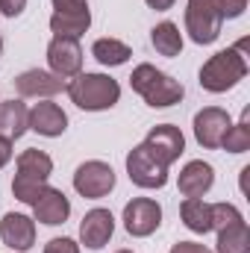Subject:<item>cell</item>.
Here are the masks:
<instances>
[{"label":"cell","instance_id":"17","mask_svg":"<svg viewBox=\"0 0 250 253\" xmlns=\"http://www.w3.org/2000/svg\"><path fill=\"white\" fill-rule=\"evenodd\" d=\"M27 118H30V109L21 100H0V138L6 141L21 138L30 129Z\"/></svg>","mask_w":250,"mask_h":253},{"label":"cell","instance_id":"19","mask_svg":"<svg viewBox=\"0 0 250 253\" xmlns=\"http://www.w3.org/2000/svg\"><path fill=\"white\" fill-rule=\"evenodd\" d=\"M150 42H153V47H156L159 56L174 59V56L183 53V33H180V27H177L174 21H162V24H156V27L150 30Z\"/></svg>","mask_w":250,"mask_h":253},{"label":"cell","instance_id":"16","mask_svg":"<svg viewBox=\"0 0 250 253\" xmlns=\"http://www.w3.org/2000/svg\"><path fill=\"white\" fill-rule=\"evenodd\" d=\"M212 183H215V171H212V165L203 162V159L188 162L186 168L180 171V180H177L183 197H203L206 191L212 189Z\"/></svg>","mask_w":250,"mask_h":253},{"label":"cell","instance_id":"4","mask_svg":"<svg viewBox=\"0 0 250 253\" xmlns=\"http://www.w3.org/2000/svg\"><path fill=\"white\" fill-rule=\"evenodd\" d=\"M242 50H245V42L239 47H227V50L209 56L206 65L200 68V85L212 94H224L233 85H239L248 77V59L242 56Z\"/></svg>","mask_w":250,"mask_h":253},{"label":"cell","instance_id":"15","mask_svg":"<svg viewBox=\"0 0 250 253\" xmlns=\"http://www.w3.org/2000/svg\"><path fill=\"white\" fill-rule=\"evenodd\" d=\"M33 212H36V221H42L47 227H59L71 215V200L65 197V191L47 186V189L42 191V197L33 203Z\"/></svg>","mask_w":250,"mask_h":253},{"label":"cell","instance_id":"14","mask_svg":"<svg viewBox=\"0 0 250 253\" xmlns=\"http://www.w3.org/2000/svg\"><path fill=\"white\" fill-rule=\"evenodd\" d=\"M27 124H30L33 132H39V135L56 138V135H62L65 129H68V115L62 112V106H59V103L44 100V103H36V106L30 109Z\"/></svg>","mask_w":250,"mask_h":253},{"label":"cell","instance_id":"18","mask_svg":"<svg viewBox=\"0 0 250 253\" xmlns=\"http://www.w3.org/2000/svg\"><path fill=\"white\" fill-rule=\"evenodd\" d=\"M53 174V159L44 150H24L18 156V174L21 180H33V183H47V177Z\"/></svg>","mask_w":250,"mask_h":253},{"label":"cell","instance_id":"22","mask_svg":"<svg viewBox=\"0 0 250 253\" xmlns=\"http://www.w3.org/2000/svg\"><path fill=\"white\" fill-rule=\"evenodd\" d=\"M215 253H250V230L245 221L230 224L218 230V248Z\"/></svg>","mask_w":250,"mask_h":253},{"label":"cell","instance_id":"30","mask_svg":"<svg viewBox=\"0 0 250 253\" xmlns=\"http://www.w3.org/2000/svg\"><path fill=\"white\" fill-rule=\"evenodd\" d=\"M171 253H212L206 245H197V242H177Z\"/></svg>","mask_w":250,"mask_h":253},{"label":"cell","instance_id":"11","mask_svg":"<svg viewBox=\"0 0 250 253\" xmlns=\"http://www.w3.org/2000/svg\"><path fill=\"white\" fill-rule=\"evenodd\" d=\"M65 85L68 83L62 77H56L53 71H42V68H30L15 77V88L21 97H53L65 91Z\"/></svg>","mask_w":250,"mask_h":253},{"label":"cell","instance_id":"27","mask_svg":"<svg viewBox=\"0 0 250 253\" xmlns=\"http://www.w3.org/2000/svg\"><path fill=\"white\" fill-rule=\"evenodd\" d=\"M44 253H80V245L74 242V239H50L47 245H44Z\"/></svg>","mask_w":250,"mask_h":253},{"label":"cell","instance_id":"20","mask_svg":"<svg viewBox=\"0 0 250 253\" xmlns=\"http://www.w3.org/2000/svg\"><path fill=\"white\" fill-rule=\"evenodd\" d=\"M91 27V12H53L50 15V33L62 39H80Z\"/></svg>","mask_w":250,"mask_h":253},{"label":"cell","instance_id":"5","mask_svg":"<svg viewBox=\"0 0 250 253\" xmlns=\"http://www.w3.org/2000/svg\"><path fill=\"white\" fill-rule=\"evenodd\" d=\"M126 174H129V180L138 189H162L168 183V168L144 144H135L129 150V156H126Z\"/></svg>","mask_w":250,"mask_h":253},{"label":"cell","instance_id":"25","mask_svg":"<svg viewBox=\"0 0 250 253\" xmlns=\"http://www.w3.org/2000/svg\"><path fill=\"white\" fill-rule=\"evenodd\" d=\"M209 212H212V230H224V227H230V224L245 221L242 212H239L233 203H209Z\"/></svg>","mask_w":250,"mask_h":253},{"label":"cell","instance_id":"9","mask_svg":"<svg viewBox=\"0 0 250 253\" xmlns=\"http://www.w3.org/2000/svg\"><path fill=\"white\" fill-rule=\"evenodd\" d=\"M230 126H233V121H230V115L224 109L206 106V109H200L194 115V138H197L200 147L215 150V147H221V141H224Z\"/></svg>","mask_w":250,"mask_h":253},{"label":"cell","instance_id":"13","mask_svg":"<svg viewBox=\"0 0 250 253\" xmlns=\"http://www.w3.org/2000/svg\"><path fill=\"white\" fill-rule=\"evenodd\" d=\"M115 233V218L109 209H91L85 212L83 224H80V242L91 251H100Z\"/></svg>","mask_w":250,"mask_h":253},{"label":"cell","instance_id":"31","mask_svg":"<svg viewBox=\"0 0 250 253\" xmlns=\"http://www.w3.org/2000/svg\"><path fill=\"white\" fill-rule=\"evenodd\" d=\"M12 159V141H6V138H0V168L6 165Z\"/></svg>","mask_w":250,"mask_h":253},{"label":"cell","instance_id":"10","mask_svg":"<svg viewBox=\"0 0 250 253\" xmlns=\"http://www.w3.org/2000/svg\"><path fill=\"white\" fill-rule=\"evenodd\" d=\"M47 65L62 80L83 74V47H80V42L77 39L53 36V42L47 44Z\"/></svg>","mask_w":250,"mask_h":253},{"label":"cell","instance_id":"7","mask_svg":"<svg viewBox=\"0 0 250 253\" xmlns=\"http://www.w3.org/2000/svg\"><path fill=\"white\" fill-rule=\"evenodd\" d=\"M162 224V206L150 197H135L124 206V227L129 236L135 239H147L150 233H156Z\"/></svg>","mask_w":250,"mask_h":253},{"label":"cell","instance_id":"6","mask_svg":"<svg viewBox=\"0 0 250 253\" xmlns=\"http://www.w3.org/2000/svg\"><path fill=\"white\" fill-rule=\"evenodd\" d=\"M74 189L77 194L88 197V200H100L115 189V171L112 165L100 162V159H88L74 171Z\"/></svg>","mask_w":250,"mask_h":253},{"label":"cell","instance_id":"2","mask_svg":"<svg viewBox=\"0 0 250 253\" xmlns=\"http://www.w3.org/2000/svg\"><path fill=\"white\" fill-rule=\"evenodd\" d=\"M129 85H132V91L141 94V100H144L147 106H153V109L174 106V103H180L183 94H186V88H183L180 80L168 77L165 71L153 68L150 62H141L138 68H132Z\"/></svg>","mask_w":250,"mask_h":253},{"label":"cell","instance_id":"8","mask_svg":"<svg viewBox=\"0 0 250 253\" xmlns=\"http://www.w3.org/2000/svg\"><path fill=\"white\" fill-rule=\"evenodd\" d=\"M165 168H171L180 156H183V150H186V138H183V132H180V126L174 124H159L153 126L150 132H147V138L141 141Z\"/></svg>","mask_w":250,"mask_h":253},{"label":"cell","instance_id":"12","mask_svg":"<svg viewBox=\"0 0 250 253\" xmlns=\"http://www.w3.org/2000/svg\"><path fill=\"white\" fill-rule=\"evenodd\" d=\"M0 239L12 251H30L36 245V221L21 212H6L0 221Z\"/></svg>","mask_w":250,"mask_h":253},{"label":"cell","instance_id":"24","mask_svg":"<svg viewBox=\"0 0 250 253\" xmlns=\"http://www.w3.org/2000/svg\"><path fill=\"white\" fill-rule=\"evenodd\" d=\"M221 147L230 150V153H245V150H250V109H245V115H242L239 124H233L227 129Z\"/></svg>","mask_w":250,"mask_h":253},{"label":"cell","instance_id":"3","mask_svg":"<svg viewBox=\"0 0 250 253\" xmlns=\"http://www.w3.org/2000/svg\"><path fill=\"white\" fill-rule=\"evenodd\" d=\"M71 103H77L80 109L85 112H103V109H112L118 100H121V85L106 77V74H77L68 85H65Z\"/></svg>","mask_w":250,"mask_h":253},{"label":"cell","instance_id":"34","mask_svg":"<svg viewBox=\"0 0 250 253\" xmlns=\"http://www.w3.org/2000/svg\"><path fill=\"white\" fill-rule=\"evenodd\" d=\"M115 253H132V251H115Z\"/></svg>","mask_w":250,"mask_h":253},{"label":"cell","instance_id":"32","mask_svg":"<svg viewBox=\"0 0 250 253\" xmlns=\"http://www.w3.org/2000/svg\"><path fill=\"white\" fill-rule=\"evenodd\" d=\"M144 3H147L150 9H156V12H168V9H171L177 0H144Z\"/></svg>","mask_w":250,"mask_h":253},{"label":"cell","instance_id":"1","mask_svg":"<svg viewBox=\"0 0 250 253\" xmlns=\"http://www.w3.org/2000/svg\"><path fill=\"white\" fill-rule=\"evenodd\" d=\"M248 0H188L186 33L194 44H212L221 36L224 21L245 15Z\"/></svg>","mask_w":250,"mask_h":253},{"label":"cell","instance_id":"26","mask_svg":"<svg viewBox=\"0 0 250 253\" xmlns=\"http://www.w3.org/2000/svg\"><path fill=\"white\" fill-rule=\"evenodd\" d=\"M44 189H47V183H33V180H21V177L12 180V194H15L21 203H30V206L42 197Z\"/></svg>","mask_w":250,"mask_h":253},{"label":"cell","instance_id":"23","mask_svg":"<svg viewBox=\"0 0 250 253\" xmlns=\"http://www.w3.org/2000/svg\"><path fill=\"white\" fill-rule=\"evenodd\" d=\"M91 56L100 65H106V68H115V65H124L132 56V50L126 47L124 42H118V39H97L91 44Z\"/></svg>","mask_w":250,"mask_h":253},{"label":"cell","instance_id":"33","mask_svg":"<svg viewBox=\"0 0 250 253\" xmlns=\"http://www.w3.org/2000/svg\"><path fill=\"white\" fill-rule=\"evenodd\" d=\"M0 53H3V39H0Z\"/></svg>","mask_w":250,"mask_h":253},{"label":"cell","instance_id":"29","mask_svg":"<svg viewBox=\"0 0 250 253\" xmlns=\"http://www.w3.org/2000/svg\"><path fill=\"white\" fill-rule=\"evenodd\" d=\"M27 9V0H0V15L6 18H18Z\"/></svg>","mask_w":250,"mask_h":253},{"label":"cell","instance_id":"28","mask_svg":"<svg viewBox=\"0 0 250 253\" xmlns=\"http://www.w3.org/2000/svg\"><path fill=\"white\" fill-rule=\"evenodd\" d=\"M56 12H88V0H53Z\"/></svg>","mask_w":250,"mask_h":253},{"label":"cell","instance_id":"21","mask_svg":"<svg viewBox=\"0 0 250 253\" xmlns=\"http://www.w3.org/2000/svg\"><path fill=\"white\" fill-rule=\"evenodd\" d=\"M180 215L191 233L206 236L212 230V212H209V203H203V197H186L180 206Z\"/></svg>","mask_w":250,"mask_h":253}]
</instances>
